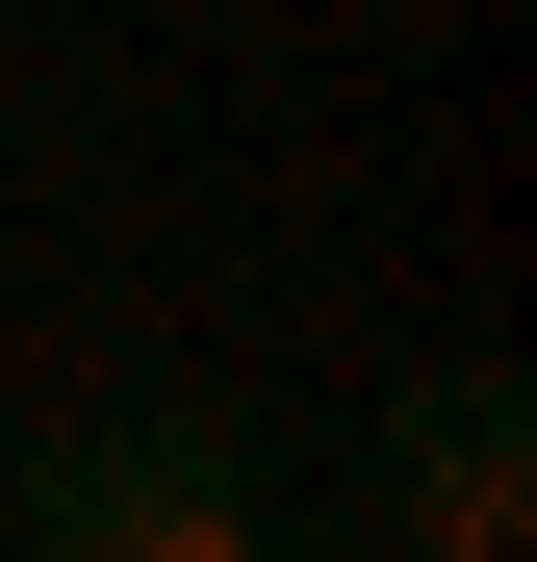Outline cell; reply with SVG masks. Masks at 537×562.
<instances>
[{"instance_id":"cell-1","label":"cell","mask_w":537,"mask_h":562,"mask_svg":"<svg viewBox=\"0 0 537 562\" xmlns=\"http://www.w3.org/2000/svg\"><path fill=\"white\" fill-rule=\"evenodd\" d=\"M26 512L52 562H231L256 537V435L205 409V384H154V409H77V435H26Z\"/></svg>"},{"instance_id":"cell-2","label":"cell","mask_w":537,"mask_h":562,"mask_svg":"<svg viewBox=\"0 0 537 562\" xmlns=\"http://www.w3.org/2000/svg\"><path fill=\"white\" fill-rule=\"evenodd\" d=\"M358 512H384L410 562H512L537 537V384H512V358H435V384L384 409V486H358Z\"/></svg>"}]
</instances>
